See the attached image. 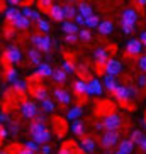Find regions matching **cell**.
Returning <instances> with one entry per match:
<instances>
[{
	"label": "cell",
	"instance_id": "obj_64",
	"mask_svg": "<svg viewBox=\"0 0 146 154\" xmlns=\"http://www.w3.org/2000/svg\"><path fill=\"white\" fill-rule=\"evenodd\" d=\"M114 154H124V152H121V151H116V152Z\"/></svg>",
	"mask_w": 146,
	"mask_h": 154
},
{
	"label": "cell",
	"instance_id": "obj_39",
	"mask_svg": "<svg viewBox=\"0 0 146 154\" xmlns=\"http://www.w3.org/2000/svg\"><path fill=\"white\" fill-rule=\"evenodd\" d=\"M36 24H37V29H39V31L41 32H46V34H48V32L51 31V24L48 22V20H46V19H39V20H36Z\"/></svg>",
	"mask_w": 146,
	"mask_h": 154
},
{
	"label": "cell",
	"instance_id": "obj_38",
	"mask_svg": "<svg viewBox=\"0 0 146 154\" xmlns=\"http://www.w3.org/2000/svg\"><path fill=\"white\" fill-rule=\"evenodd\" d=\"M61 69H63L66 75H70V73H77V66H75V63H73V61H70V59H65V61H63Z\"/></svg>",
	"mask_w": 146,
	"mask_h": 154
},
{
	"label": "cell",
	"instance_id": "obj_40",
	"mask_svg": "<svg viewBox=\"0 0 146 154\" xmlns=\"http://www.w3.org/2000/svg\"><path fill=\"white\" fill-rule=\"evenodd\" d=\"M78 39L80 41H83V42H88V41H92V32H90V29H80V32H78Z\"/></svg>",
	"mask_w": 146,
	"mask_h": 154
},
{
	"label": "cell",
	"instance_id": "obj_54",
	"mask_svg": "<svg viewBox=\"0 0 146 154\" xmlns=\"http://www.w3.org/2000/svg\"><path fill=\"white\" fill-rule=\"evenodd\" d=\"M44 113H37L36 117H34V122H41V124H44Z\"/></svg>",
	"mask_w": 146,
	"mask_h": 154
},
{
	"label": "cell",
	"instance_id": "obj_28",
	"mask_svg": "<svg viewBox=\"0 0 146 154\" xmlns=\"http://www.w3.org/2000/svg\"><path fill=\"white\" fill-rule=\"evenodd\" d=\"M32 97L36 100H39V102L49 98V97H48V90H46L44 86H34V88H32Z\"/></svg>",
	"mask_w": 146,
	"mask_h": 154
},
{
	"label": "cell",
	"instance_id": "obj_13",
	"mask_svg": "<svg viewBox=\"0 0 146 154\" xmlns=\"http://www.w3.org/2000/svg\"><path fill=\"white\" fill-rule=\"evenodd\" d=\"M94 59H95V64L99 66V69L107 63V59H109V51L105 49V48H97L94 51Z\"/></svg>",
	"mask_w": 146,
	"mask_h": 154
},
{
	"label": "cell",
	"instance_id": "obj_57",
	"mask_svg": "<svg viewBox=\"0 0 146 154\" xmlns=\"http://www.w3.org/2000/svg\"><path fill=\"white\" fill-rule=\"evenodd\" d=\"M78 68H80V73H82V75H88V66H85V64H80Z\"/></svg>",
	"mask_w": 146,
	"mask_h": 154
},
{
	"label": "cell",
	"instance_id": "obj_4",
	"mask_svg": "<svg viewBox=\"0 0 146 154\" xmlns=\"http://www.w3.org/2000/svg\"><path fill=\"white\" fill-rule=\"evenodd\" d=\"M138 19H139V14L136 9H126L121 17V26L122 27H136Z\"/></svg>",
	"mask_w": 146,
	"mask_h": 154
},
{
	"label": "cell",
	"instance_id": "obj_20",
	"mask_svg": "<svg viewBox=\"0 0 146 154\" xmlns=\"http://www.w3.org/2000/svg\"><path fill=\"white\" fill-rule=\"evenodd\" d=\"M97 31H99L100 36H109V34H112V31H114V24L110 22V20H102V22L99 24Z\"/></svg>",
	"mask_w": 146,
	"mask_h": 154
},
{
	"label": "cell",
	"instance_id": "obj_61",
	"mask_svg": "<svg viewBox=\"0 0 146 154\" xmlns=\"http://www.w3.org/2000/svg\"><path fill=\"white\" fill-rule=\"evenodd\" d=\"M139 7H146V0H136Z\"/></svg>",
	"mask_w": 146,
	"mask_h": 154
},
{
	"label": "cell",
	"instance_id": "obj_45",
	"mask_svg": "<svg viewBox=\"0 0 146 154\" xmlns=\"http://www.w3.org/2000/svg\"><path fill=\"white\" fill-rule=\"evenodd\" d=\"M78 41V34H65V42L68 44H75Z\"/></svg>",
	"mask_w": 146,
	"mask_h": 154
},
{
	"label": "cell",
	"instance_id": "obj_16",
	"mask_svg": "<svg viewBox=\"0 0 146 154\" xmlns=\"http://www.w3.org/2000/svg\"><path fill=\"white\" fill-rule=\"evenodd\" d=\"M102 86H104L107 91L114 93V90L119 86L117 76H112V75H104V78H102Z\"/></svg>",
	"mask_w": 146,
	"mask_h": 154
},
{
	"label": "cell",
	"instance_id": "obj_47",
	"mask_svg": "<svg viewBox=\"0 0 146 154\" xmlns=\"http://www.w3.org/2000/svg\"><path fill=\"white\" fill-rule=\"evenodd\" d=\"M73 22L77 24V26H85V17L80 15V14H77V15H75V19H73Z\"/></svg>",
	"mask_w": 146,
	"mask_h": 154
},
{
	"label": "cell",
	"instance_id": "obj_21",
	"mask_svg": "<svg viewBox=\"0 0 146 154\" xmlns=\"http://www.w3.org/2000/svg\"><path fill=\"white\" fill-rule=\"evenodd\" d=\"M27 56H29V61H31L34 66H39V64L43 63V61H41V58H43L41 51L36 49V48H31V49L27 51Z\"/></svg>",
	"mask_w": 146,
	"mask_h": 154
},
{
	"label": "cell",
	"instance_id": "obj_41",
	"mask_svg": "<svg viewBox=\"0 0 146 154\" xmlns=\"http://www.w3.org/2000/svg\"><path fill=\"white\" fill-rule=\"evenodd\" d=\"M138 68H139L141 73H146V54H143V56L138 58Z\"/></svg>",
	"mask_w": 146,
	"mask_h": 154
},
{
	"label": "cell",
	"instance_id": "obj_14",
	"mask_svg": "<svg viewBox=\"0 0 146 154\" xmlns=\"http://www.w3.org/2000/svg\"><path fill=\"white\" fill-rule=\"evenodd\" d=\"M114 98L119 100V102H122V103H126V102H129L131 100V95H129V90H128V86L126 85H119L117 88L114 90Z\"/></svg>",
	"mask_w": 146,
	"mask_h": 154
},
{
	"label": "cell",
	"instance_id": "obj_12",
	"mask_svg": "<svg viewBox=\"0 0 146 154\" xmlns=\"http://www.w3.org/2000/svg\"><path fill=\"white\" fill-rule=\"evenodd\" d=\"M53 71H55V69L51 68L49 63H41L36 68V73L31 76V80H32V78H49L51 75H53Z\"/></svg>",
	"mask_w": 146,
	"mask_h": 154
},
{
	"label": "cell",
	"instance_id": "obj_9",
	"mask_svg": "<svg viewBox=\"0 0 146 154\" xmlns=\"http://www.w3.org/2000/svg\"><path fill=\"white\" fill-rule=\"evenodd\" d=\"M141 49H143V44H141L139 39H131V41H128V44H126V54L131 56V58L141 56Z\"/></svg>",
	"mask_w": 146,
	"mask_h": 154
},
{
	"label": "cell",
	"instance_id": "obj_29",
	"mask_svg": "<svg viewBox=\"0 0 146 154\" xmlns=\"http://www.w3.org/2000/svg\"><path fill=\"white\" fill-rule=\"evenodd\" d=\"M19 80V73L15 68H12V66H9V68H5V82L7 83H12L14 85L15 82Z\"/></svg>",
	"mask_w": 146,
	"mask_h": 154
},
{
	"label": "cell",
	"instance_id": "obj_30",
	"mask_svg": "<svg viewBox=\"0 0 146 154\" xmlns=\"http://www.w3.org/2000/svg\"><path fill=\"white\" fill-rule=\"evenodd\" d=\"M32 140H36V142H37L39 146L48 144V142L51 140V132L48 131V129H46V131H43L41 134H39V136H34V137H32Z\"/></svg>",
	"mask_w": 146,
	"mask_h": 154
},
{
	"label": "cell",
	"instance_id": "obj_56",
	"mask_svg": "<svg viewBox=\"0 0 146 154\" xmlns=\"http://www.w3.org/2000/svg\"><path fill=\"white\" fill-rule=\"evenodd\" d=\"M139 41H141L143 48H146V31H143V32H141V37H139Z\"/></svg>",
	"mask_w": 146,
	"mask_h": 154
},
{
	"label": "cell",
	"instance_id": "obj_63",
	"mask_svg": "<svg viewBox=\"0 0 146 154\" xmlns=\"http://www.w3.org/2000/svg\"><path fill=\"white\" fill-rule=\"evenodd\" d=\"M143 125H144V129H146V119H144V120H143Z\"/></svg>",
	"mask_w": 146,
	"mask_h": 154
},
{
	"label": "cell",
	"instance_id": "obj_25",
	"mask_svg": "<svg viewBox=\"0 0 146 154\" xmlns=\"http://www.w3.org/2000/svg\"><path fill=\"white\" fill-rule=\"evenodd\" d=\"M63 12H65V20H73V19H75V15L78 14L77 7H75L73 4L63 5Z\"/></svg>",
	"mask_w": 146,
	"mask_h": 154
},
{
	"label": "cell",
	"instance_id": "obj_22",
	"mask_svg": "<svg viewBox=\"0 0 146 154\" xmlns=\"http://www.w3.org/2000/svg\"><path fill=\"white\" fill-rule=\"evenodd\" d=\"M77 10H78V14H80V15H83L85 19H87V17H90V15H94L92 5L88 4V2H80V4H78V7H77Z\"/></svg>",
	"mask_w": 146,
	"mask_h": 154
},
{
	"label": "cell",
	"instance_id": "obj_26",
	"mask_svg": "<svg viewBox=\"0 0 146 154\" xmlns=\"http://www.w3.org/2000/svg\"><path fill=\"white\" fill-rule=\"evenodd\" d=\"M82 113H83V109L80 105H75V107H71V109L66 112V119H68V120H78V119L82 117Z\"/></svg>",
	"mask_w": 146,
	"mask_h": 154
},
{
	"label": "cell",
	"instance_id": "obj_48",
	"mask_svg": "<svg viewBox=\"0 0 146 154\" xmlns=\"http://www.w3.org/2000/svg\"><path fill=\"white\" fill-rule=\"evenodd\" d=\"M9 129H5V127H2L0 125V140H4V139H7V137H9Z\"/></svg>",
	"mask_w": 146,
	"mask_h": 154
},
{
	"label": "cell",
	"instance_id": "obj_50",
	"mask_svg": "<svg viewBox=\"0 0 146 154\" xmlns=\"http://www.w3.org/2000/svg\"><path fill=\"white\" fill-rule=\"evenodd\" d=\"M10 120L12 119L9 117V113H4V112H0V124L5 122V124H10Z\"/></svg>",
	"mask_w": 146,
	"mask_h": 154
},
{
	"label": "cell",
	"instance_id": "obj_43",
	"mask_svg": "<svg viewBox=\"0 0 146 154\" xmlns=\"http://www.w3.org/2000/svg\"><path fill=\"white\" fill-rule=\"evenodd\" d=\"M37 4L43 10H49L53 7V0H37Z\"/></svg>",
	"mask_w": 146,
	"mask_h": 154
},
{
	"label": "cell",
	"instance_id": "obj_17",
	"mask_svg": "<svg viewBox=\"0 0 146 154\" xmlns=\"http://www.w3.org/2000/svg\"><path fill=\"white\" fill-rule=\"evenodd\" d=\"M21 14H22L24 17H27L29 20H39V19H41V14H39V10L32 9L31 5H24L22 9H21Z\"/></svg>",
	"mask_w": 146,
	"mask_h": 154
},
{
	"label": "cell",
	"instance_id": "obj_6",
	"mask_svg": "<svg viewBox=\"0 0 146 154\" xmlns=\"http://www.w3.org/2000/svg\"><path fill=\"white\" fill-rule=\"evenodd\" d=\"M104 68V71H105V75H112V76H117L119 73L122 71V63L119 61V59H116V58H109L107 59V63L102 66Z\"/></svg>",
	"mask_w": 146,
	"mask_h": 154
},
{
	"label": "cell",
	"instance_id": "obj_58",
	"mask_svg": "<svg viewBox=\"0 0 146 154\" xmlns=\"http://www.w3.org/2000/svg\"><path fill=\"white\" fill-rule=\"evenodd\" d=\"M7 2H9L12 7H17L19 4H22V2H26V0H7Z\"/></svg>",
	"mask_w": 146,
	"mask_h": 154
},
{
	"label": "cell",
	"instance_id": "obj_33",
	"mask_svg": "<svg viewBox=\"0 0 146 154\" xmlns=\"http://www.w3.org/2000/svg\"><path fill=\"white\" fill-rule=\"evenodd\" d=\"M51 78H53V80H55L56 83H59V85H61V83H65V82H66V78H68V75H66V73H65L61 68H56L55 71H53V75H51Z\"/></svg>",
	"mask_w": 146,
	"mask_h": 154
},
{
	"label": "cell",
	"instance_id": "obj_18",
	"mask_svg": "<svg viewBox=\"0 0 146 154\" xmlns=\"http://www.w3.org/2000/svg\"><path fill=\"white\" fill-rule=\"evenodd\" d=\"M12 27L15 29V31H26V29H29V26H31V20H29L27 17H24L22 14L19 15L17 19H15L14 22L10 24Z\"/></svg>",
	"mask_w": 146,
	"mask_h": 154
},
{
	"label": "cell",
	"instance_id": "obj_44",
	"mask_svg": "<svg viewBox=\"0 0 146 154\" xmlns=\"http://www.w3.org/2000/svg\"><path fill=\"white\" fill-rule=\"evenodd\" d=\"M19 129H21V125H19L15 120H10V129H9V132L12 134V136H17V134H19Z\"/></svg>",
	"mask_w": 146,
	"mask_h": 154
},
{
	"label": "cell",
	"instance_id": "obj_24",
	"mask_svg": "<svg viewBox=\"0 0 146 154\" xmlns=\"http://www.w3.org/2000/svg\"><path fill=\"white\" fill-rule=\"evenodd\" d=\"M63 32L65 34H78L80 32V27L73 20H63Z\"/></svg>",
	"mask_w": 146,
	"mask_h": 154
},
{
	"label": "cell",
	"instance_id": "obj_37",
	"mask_svg": "<svg viewBox=\"0 0 146 154\" xmlns=\"http://www.w3.org/2000/svg\"><path fill=\"white\" fill-rule=\"evenodd\" d=\"M99 24H100V19L97 17L95 14L85 19V27H87V29H92V27H95V29H97V27H99Z\"/></svg>",
	"mask_w": 146,
	"mask_h": 154
},
{
	"label": "cell",
	"instance_id": "obj_15",
	"mask_svg": "<svg viewBox=\"0 0 146 154\" xmlns=\"http://www.w3.org/2000/svg\"><path fill=\"white\" fill-rule=\"evenodd\" d=\"M48 14H49V17L53 19V20H56V22H63V20H65V12H63V5L53 4V7H51V9L48 10Z\"/></svg>",
	"mask_w": 146,
	"mask_h": 154
},
{
	"label": "cell",
	"instance_id": "obj_7",
	"mask_svg": "<svg viewBox=\"0 0 146 154\" xmlns=\"http://www.w3.org/2000/svg\"><path fill=\"white\" fill-rule=\"evenodd\" d=\"M4 59L10 64H15V63H19V61L22 59V53H21V49H19L17 46L10 44L4 53Z\"/></svg>",
	"mask_w": 146,
	"mask_h": 154
},
{
	"label": "cell",
	"instance_id": "obj_11",
	"mask_svg": "<svg viewBox=\"0 0 146 154\" xmlns=\"http://www.w3.org/2000/svg\"><path fill=\"white\" fill-rule=\"evenodd\" d=\"M53 95H55L56 102H58L59 105H70L71 103V95H70V91L65 90V88H55Z\"/></svg>",
	"mask_w": 146,
	"mask_h": 154
},
{
	"label": "cell",
	"instance_id": "obj_27",
	"mask_svg": "<svg viewBox=\"0 0 146 154\" xmlns=\"http://www.w3.org/2000/svg\"><path fill=\"white\" fill-rule=\"evenodd\" d=\"M19 15H21V10H19V7H12V5H10L9 9L5 10V20H7V22H10V24L14 22Z\"/></svg>",
	"mask_w": 146,
	"mask_h": 154
},
{
	"label": "cell",
	"instance_id": "obj_32",
	"mask_svg": "<svg viewBox=\"0 0 146 154\" xmlns=\"http://www.w3.org/2000/svg\"><path fill=\"white\" fill-rule=\"evenodd\" d=\"M43 131H46V125H44V124H41V122H34V120H32L31 125H29V132H31L32 137H34V136H39Z\"/></svg>",
	"mask_w": 146,
	"mask_h": 154
},
{
	"label": "cell",
	"instance_id": "obj_42",
	"mask_svg": "<svg viewBox=\"0 0 146 154\" xmlns=\"http://www.w3.org/2000/svg\"><path fill=\"white\" fill-rule=\"evenodd\" d=\"M24 147H27L29 151H32V152H37V151L41 149L36 140H29V142H26V146H24Z\"/></svg>",
	"mask_w": 146,
	"mask_h": 154
},
{
	"label": "cell",
	"instance_id": "obj_55",
	"mask_svg": "<svg viewBox=\"0 0 146 154\" xmlns=\"http://www.w3.org/2000/svg\"><path fill=\"white\" fill-rule=\"evenodd\" d=\"M17 154H36V152H32V151H29L27 147H22V149H21V147H19Z\"/></svg>",
	"mask_w": 146,
	"mask_h": 154
},
{
	"label": "cell",
	"instance_id": "obj_10",
	"mask_svg": "<svg viewBox=\"0 0 146 154\" xmlns=\"http://www.w3.org/2000/svg\"><path fill=\"white\" fill-rule=\"evenodd\" d=\"M78 146H80V149H82V152H87V154L95 152V149H97L95 140L92 139V137H88V136L80 137V142H78Z\"/></svg>",
	"mask_w": 146,
	"mask_h": 154
},
{
	"label": "cell",
	"instance_id": "obj_8",
	"mask_svg": "<svg viewBox=\"0 0 146 154\" xmlns=\"http://www.w3.org/2000/svg\"><path fill=\"white\" fill-rule=\"evenodd\" d=\"M104 93V86L99 78H90L87 83V95H97L100 97Z\"/></svg>",
	"mask_w": 146,
	"mask_h": 154
},
{
	"label": "cell",
	"instance_id": "obj_1",
	"mask_svg": "<svg viewBox=\"0 0 146 154\" xmlns=\"http://www.w3.org/2000/svg\"><path fill=\"white\" fill-rule=\"evenodd\" d=\"M31 41H32V44H34V48H36V49H39L41 53H46V54H49V53H51V48H53V39H51L49 36L32 34Z\"/></svg>",
	"mask_w": 146,
	"mask_h": 154
},
{
	"label": "cell",
	"instance_id": "obj_3",
	"mask_svg": "<svg viewBox=\"0 0 146 154\" xmlns=\"http://www.w3.org/2000/svg\"><path fill=\"white\" fill-rule=\"evenodd\" d=\"M119 140H121L119 131H105L104 134H102L100 146L104 149H110V147H114L116 144H119Z\"/></svg>",
	"mask_w": 146,
	"mask_h": 154
},
{
	"label": "cell",
	"instance_id": "obj_52",
	"mask_svg": "<svg viewBox=\"0 0 146 154\" xmlns=\"http://www.w3.org/2000/svg\"><path fill=\"white\" fill-rule=\"evenodd\" d=\"M51 149H53V147H51L49 144H43L41 146V152L43 154H51Z\"/></svg>",
	"mask_w": 146,
	"mask_h": 154
},
{
	"label": "cell",
	"instance_id": "obj_36",
	"mask_svg": "<svg viewBox=\"0 0 146 154\" xmlns=\"http://www.w3.org/2000/svg\"><path fill=\"white\" fill-rule=\"evenodd\" d=\"M41 109H43V112H44V113H51V112H55L56 105H55V102H53L51 98H46V100H43V102H41Z\"/></svg>",
	"mask_w": 146,
	"mask_h": 154
},
{
	"label": "cell",
	"instance_id": "obj_60",
	"mask_svg": "<svg viewBox=\"0 0 146 154\" xmlns=\"http://www.w3.org/2000/svg\"><path fill=\"white\" fill-rule=\"evenodd\" d=\"M139 147H141V149H143V152H146V137H144V139H143V142H141V144H139Z\"/></svg>",
	"mask_w": 146,
	"mask_h": 154
},
{
	"label": "cell",
	"instance_id": "obj_35",
	"mask_svg": "<svg viewBox=\"0 0 146 154\" xmlns=\"http://www.w3.org/2000/svg\"><path fill=\"white\" fill-rule=\"evenodd\" d=\"M14 91L19 93V95H24L26 91H27V82L26 80H17L14 83Z\"/></svg>",
	"mask_w": 146,
	"mask_h": 154
},
{
	"label": "cell",
	"instance_id": "obj_59",
	"mask_svg": "<svg viewBox=\"0 0 146 154\" xmlns=\"http://www.w3.org/2000/svg\"><path fill=\"white\" fill-rule=\"evenodd\" d=\"M95 129H97V131H104V124H102V120L95 122Z\"/></svg>",
	"mask_w": 146,
	"mask_h": 154
},
{
	"label": "cell",
	"instance_id": "obj_49",
	"mask_svg": "<svg viewBox=\"0 0 146 154\" xmlns=\"http://www.w3.org/2000/svg\"><path fill=\"white\" fill-rule=\"evenodd\" d=\"M4 34H5V37H7V39H12V37H14V34H15V29L14 27H7L4 31Z\"/></svg>",
	"mask_w": 146,
	"mask_h": 154
},
{
	"label": "cell",
	"instance_id": "obj_53",
	"mask_svg": "<svg viewBox=\"0 0 146 154\" xmlns=\"http://www.w3.org/2000/svg\"><path fill=\"white\" fill-rule=\"evenodd\" d=\"M58 154H73V151L70 149V146H63L61 149H59V152Z\"/></svg>",
	"mask_w": 146,
	"mask_h": 154
},
{
	"label": "cell",
	"instance_id": "obj_34",
	"mask_svg": "<svg viewBox=\"0 0 146 154\" xmlns=\"http://www.w3.org/2000/svg\"><path fill=\"white\" fill-rule=\"evenodd\" d=\"M144 137H146V136L143 134L141 131H139V129H134V131L131 132V136H129V139L132 140V144H134V146H139V144L143 142V139H144Z\"/></svg>",
	"mask_w": 146,
	"mask_h": 154
},
{
	"label": "cell",
	"instance_id": "obj_23",
	"mask_svg": "<svg viewBox=\"0 0 146 154\" xmlns=\"http://www.w3.org/2000/svg\"><path fill=\"white\" fill-rule=\"evenodd\" d=\"M121 152L124 154H131L132 151H134V144H132V140L131 139H122V140H119V149Z\"/></svg>",
	"mask_w": 146,
	"mask_h": 154
},
{
	"label": "cell",
	"instance_id": "obj_51",
	"mask_svg": "<svg viewBox=\"0 0 146 154\" xmlns=\"http://www.w3.org/2000/svg\"><path fill=\"white\" fill-rule=\"evenodd\" d=\"M128 90H129V95H131V98H136V97H138V88H136V86L128 85Z\"/></svg>",
	"mask_w": 146,
	"mask_h": 154
},
{
	"label": "cell",
	"instance_id": "obj_31",
	"mask_svg": "<svg viewBox=\"0 0 146 154\" xmlns=\"http://www.w3.org/2000/svg\"><path fill=\"white\" fill-rule=\"evenodd\" d=\"M73 91H75L77 95H87V82L77 80V82L73 83Z\"/></svg>",
	"mask_w": 146,
	"mask_h": 154
},
{
	"label": "cell",
	"instance_id": "obj_5",
	"mask_svg": "<svg viewBox=\"0 0 146 154\" xmlns=\"http://www.w3.org/2000/svg\"><path fill=\"white\" fill-rule=\"evenodd\" d=\"M21 113H22L24 119H34L39 113V109H37L36 102L32 100H24L21 103Z\"/></svg>",
	"mask_w": 146,
	"mask_h": 154
},
{
	"label": "cell",
	"instance_id": "obj_19",
	"mask_svg": "<svg viewBox=\"0 0 146 154\" xmlns=\"http://www.w3.org/2000/svg\"><path fill=\"white\" fill-rule=\"evenodd\" d=\"M71 132H73V136H77V137H83L85 136V122L83 120H73L71 122Z\"/></svg>",
	"mask_w": 146,
	"mask_h": 154
},
{
	"label": "cell",
	"instance_id": "obj_46",
	"mask_svg": "<svg viewBox=\"0 0 146 154\" xmlns=\"http://www.w3.org/2000/svg\"><path fill=\"white\" fill-rule=\"evenodd\" d=\"M138 86H139V88H146V73H141V75H139V76H138Z\"/></svg>",
	"mask_w": 146,
	"mask_h": 154
},
{
	"label": "cell",
	"instance_id": "obj_2",
	"mask_svg": "<svg viewBox=\"0 0 146 154\" xmlns=\"http://www.w3.org/2000/svg\"><path fill=\"white\" fill-rule=\"evenodd\" d=\"M102 124H104V131H119L122 125V119L119 117V113L110 112L102 119Z\"/></svg>",
	"mask_w": 146,
	"mask_h": 154
},
{
	"label": "cell",
	"instance_id": "obj_62",
	"mask_svg": "<svg viewBox=\"0 0 146 154\" xmlns=\"http://www.w3.org/2000/svg\"><path fill=\"white\" fill-rule=\"evenodd\" d=\"M0 154H9V152H7L5 149H2V151H0Z\"/></svg>",
	"mask_w": 146,
	"mask_h": 154
}]
</instances>
